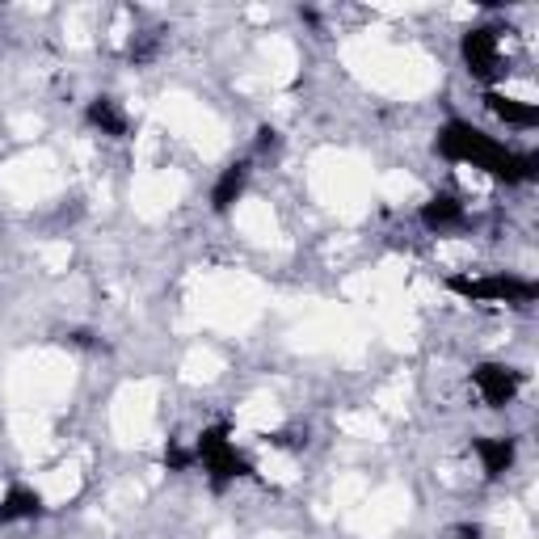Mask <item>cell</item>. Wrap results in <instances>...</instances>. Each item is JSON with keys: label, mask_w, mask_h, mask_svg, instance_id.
Returning a JSON list of instances; mask_svg holds the SVG:
<instances>
[{"label": "cell", "mask_w": 539, "mask_h": 539, "mask_svg": "<svg viewBox=\"0 0 539 539\" xmlns=\"http://www.w3.org/2000/svg\"><path fill=\"white\" fill-rule=\"evenodd\" d=\"M438 152L447 156V161H464V165H476L493 177H502V182H531L539 161L535 156H523V152H510L502 144H493L485 131H476L468 123H451L438 131Z\"/></svg>", "instance_id": "obj_1"}, {"label": "cell", "mask_w": 539, "mask_h": 539, "mask_svg": "<svg viewBox=\"0 0 539 539\" xmlns=\"http://www.w3.org/2000/svg\"><path fill=\"white\" fill-rule=\"evenodd\" d=\"M451 291L472 299V304H531L539 295L535 283L514 274H489V278H451Z\"/></svg>", "instance_id": "obj_2"}, {"label": "cell", "mask_w": 539, "mask_h": 539, "mask_svg": "<svg viewBox=\"0 0 539 539\" xmlns=\"http://www.w3.org/2000/svg\"><path fill=\"white\" fill-rule=\"evenodd\" d=\"M194 459L211 472L215 485L236 481V476H249V464H245L241 455H236V447H232V438H228L224 426L203 430V438H198V447H194Z\"/></svg>", "instance_id": "obj_3"}, {"label": "cell", "mask_w": 539, "mask_h": 539, "mask_svg": "<svg viewBox=\"0 0 539 539\" xmlns=\"http://www.w3.org/2000/svg\"><path fill=\"white\" fill-rule=\"evenodd\" d=\"M502 34L506 30H468L464 34V43H459V51H464V64L472 76H481V81H489V76L502 68Z\"/></svg>", "instance_id": "obj_4"}, {"label": "cell", "mask_w": 539, "mask_h": 539, "mask_svg": "<svg viewBox=\"0 0 539 539\" xmlns=\"http://www.w3.org/2000/svg\"><path fill=\"white\" fill-rule=\"evenodd\" d=\"M472 384H476V392H481L485 405L502 409V405H510L514 396H518V384H523V375H518L514 367H502V363H485V367H476Z\"/></svg>", "instance_id": "obj_5"}, {"label": "cell", "mask_w": 539, "mask_h": 539, "mask_svg": "<svg viewBox=\"0 0 539 539\" xmlns=\"http://www.w3.org/2000/svg\"><path fill=\"white\" fill-rule=\"evenodd\" d=\"M422 224H426V228H434V232L459 228V224H464V203H455L451 194H434L430 203L422 207Z\"/></svg>", "instance_id": "obj_6"}, {"label": "cell", "mask_w": 539, "mask_h": 539, "mask_svg": "<svg viewBox=\"0 0 539 539\" xmlns=\"http://www.w3.org/2000/svg\"><path fill=\"white\" fill-rule=\"evenodd\" d=\"M43 514V502H38L34 489H9L5 497H0V523H26V518H38Z\"/></svg>", "instance_id": "obj_7"}, {"label": "cell", "mask_w": 539, "mask_h": 539, "mask_svg": "<svg viewBox=\"0 0 539 539\" xmlns=\"http://www.w3.org/2000/svg\"><path fill=\"white\" fill-rule=\"evenodd\" d=\"M89 123L102 131V135H110V139H123L127 135V114L118 110L114 97H93V102H89Z\"/></svg>", "instance_id": "obj_8"}, {"label": "cell", "mask_w": 539, "mask_h": 539, "mask_svg": "<svg viewBox=\"0 0 539 539\" xmlns=\"http://www.w3.org/2000/svg\"><path fill=\"white\" fill-rule=\"evenodd\" d=\"M476 455L485 464V476H502L514 464V438H476Z\"/></svg>", "instance_id": "obj_9"}, {"label": "cell", "mask_w": 539, "mask_h": 539, "mask_svg": "<svg viewBox=\"0 0 539 539\" xmlns=\"http://www.w3.org/2000/svg\"><path fill=\"white\" fill-rule=\"evenodd\" d=\"M245 177H249V169L245 165H228L224 169V177L215 182V194H211V207L224 215V211H232V203L241 198V190H245Z\"/></svg>", "instance_id": "obj_10"}, {"label": "cell", "mask_w": 539, "mask_h": 539, "mask_svg": "<svg viewBox=\"0 0 539 539\" xmlns=\"http://www.w3.org/2000/svg\"><path fill=\"white\" fill-rule=\"evenodd\" d=\"M489 110L502 118V123H514V127H531L539 110L531 102H518V97H502V93H489Z\"/></svg>", "instance_id": "obj_11"}, {"label": "cell", "mask_w": 539, "mask_h": 539, "mask_svg": "<svg viewBox=\"0 0 539 539\" xmlns=\"http://www.w3.org/2000/svg\"><path fill=\"white\" fill-rule=\"evenodd\" d=\"M274 144H278V139H274V131H270V127L257 131V148H274Z\"/></svg>", "instance_id": "obj_12"}, {"label": "cell", "mask_w": 539, "mask_h": 539, "mask_svg": "<svg viewBox=\"0 0 539 539\" xmlns=\"http://www.w3.org/2000/svg\"><path fill=\"white\" fill-rule=\"evenodd\" d=\"M459 535H464V539H481V527H464Z\"/></svg>", "instance_id": "obj_13"}]
</instances>
